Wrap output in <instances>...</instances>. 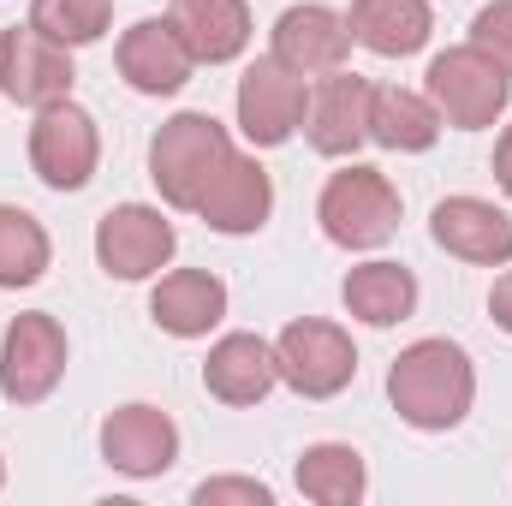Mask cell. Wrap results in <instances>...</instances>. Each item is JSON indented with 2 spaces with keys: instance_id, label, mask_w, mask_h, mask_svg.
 Instances as JSON below:
<instances>
[{
  "instance_id": "30",
  "label": "cell",
  "mask_w": 512,
  "mask_h": 506,
  "mask_svg": "<svg viewBox=\"0 0 512 506\" xmlns=\"http://www.w3.org/2000/svg\"><path fill=\"white\" fill-rule=\"evenodd\" d=\"M0 483H6V465H0Z\"/></svg>"
},
{
  "instance_id": "1",
  "label": "cell",
  "mask_w": 512,
  "mask_h": 506,
  "mask_svg": "<svg viewBox=\"0 0 512 506\" xmlns=\"http://www.w3.org/2000/svg\"><path fill=\"white\" fill-rule=\"evenodd\" d=\"M387 399L393 411L423 429V435H441V429H459L471 399H477V370L465 358V346L453 340H417L393 358L387 370Z\"/></svg>"
},
{
  "instance_id": "4",
  "label": "cell",
  "mask_w": 512,
  "mask_h": 506,
  "mask_svg": "<svg viewBox=\"0 0 512 506\" xmlns=\"http://www.w3.org/2000/svg\"><path fill=\"white\" fill-rule=\"evenodd\" d=\"M429 102L441 108V120L459 131H483L507 114L512 102V72L495 66L483 48H447L429 60Z\"/></svg>"
},
{
  "instance_id": "6",
  "label": "cell",
  "mask_w": 512,
  "mask_h": 506,
  "mask_svg": "<svg viewBox=\"0 0 512 506\" xmlns=\"http://www.w3.org/2000/svg\"><path fill=\"white\" fill-rule=\"evenodd\" d=\"M96 161H102V131L96 120L66 96V102H48L36 108V126H30V167L48 191H84L96 179Z\"/></svg>"
},
{
  "instance_id": "29",
  "label": "cell",
  "mask_w": 512,
  "mask_h": 506,
  "mask_svg": "<svg viewBox=\"0 0 512 506\" xmlns=\"http://www.w3.org/2000/svg\"><path fill=\"white\" fill-rule=\"evenodd\" d=\"M495 185L512 197V126L501 131V143H495Z\"/></svg>"
},
{
  "instance_id": "14",
  "label": "cell",
  "mask_w": 512,
  "mask_h": 506,
  "mask_svg": "<svg viewBox=\"0 0 512 506\" xmlns=\"http://www.w3.org/2000/svg\"><path fill=\"white\" fill-rule=\"evenodd\" d=\"M191 72H197V60L167 18H137L120 36V78L137 96H179L191 84Z\"/></svg>"
},
{
  "instance_id": "13",
  "label": "cell",
  "mask_w": 512,
  "mask_h": 506,
  "mask_svg": "<svg viewBox=\"0 0 512 506\" xmlns=\"http://www.w3.org/2000/svg\"><path fill=\"white\" fill-rule=\"evenodd\" d=\"M429 239L459 262L501 268V262H512V215L495 209L489 197H447L429 215Z\"/></svg>"
},
{
  "instance_id": "10",
  "label": "cell",
  "mask_w": 512,
  "mask_h": 506,
  "mask_svg": "<svg viewBox=\"0 0 512 506\" xmlns=\"http://www.w3.org/2000/svg\"><path fill=\"white\" fill-rule=\"evenodd\" d=\"M304 114H310V90H304L298 72H286L274 54L245 66V78H239V126H245L256 149H280L304 126Z\"/></svg>"
},
{
  "instance_id": "2",
  "label": "cell",
  "mask_w": 512,
  "mask_h": 506,
  "mask_svg": "<svg viewBox=\"0 0 512 506\" xmlns=\"http://www.w3.org/2000/svg\"><path fill=\"white\" fill-rule=\"evenodd\" d=\"M233 155L239 149H233V137H227L221 120H209V114H173L167 126L155 131V143H149V179H155V191L173 209H197L203 191L215 185V173Z\"/></svg>"
},
{
  "instance_id": "26",
  "label": "cell",
  "mask_w": 512,
  "mask_h": 506,
  "mask_svg": "<svg viewBox=\"0 0 512 506\" xmlns=\"http://www.w3.org/2000/svg\"><path fill=\"white\" fill-rule=\"evenodd\" d=\"M471 48H483L495 66L512 72V0H489V6L471 18Z\"/></svg>"
},
{
  "instance_id": "21",
  "label": "cell",
  "mask_w": 512,
  "mask_h": 506,
  "mask_svg": "<svg viewBox=\"0 0 512 506\" xmlns=\"http://www.w3.org/2000/svg\"><path fill=\"white\" fill-rule=\"evenodd\" d=\"M441 126L447 120H441V108L429 96L399 90V84H376L370 90V143L399 149V155H423V149H435Z\"/></svg>"
},
{
  "instance_id": "3",
  "label": "cell",
  "mask_w": 512,
  "mask_h": 506,
  "mask_svg": "<svg viewBox=\"0 0 512 506\" xmlns=\"http://www.w3.org/2000/svg\"><path fill=\"white\" fill-rule=\"evenodd\" d=\"M316 221L340 251H382L399 233V191L376 167H346L322 185Z\"/></svg>"
},
{
  "instance_id": "25",
  "label": "cell",
  "mask_w": 512,
  "mask_h": 506,
  "mask_svg": "<svg viewBox=\"0 0 512 506\" xmlns=\"http://www.w3.org/2000/svg\"><path fill=\"white\" fill-rule=\"evenodd\" d=\"M108 18H114V0H30V24L66 48H84V42H102L108 36Z\"/></svg>"
},
{
  "instance_id": "8",
  "label": "cell",
  "mask_w": 512,
  "mask_h": 506,
  "mask_svg": "<svg viewBox=\"0 0 512 506\" xmlns=\"http://www.w3.org/2000/svg\"><path fill=\"white\" fill-rule=\"evenodd\" d=\"M72 48L42 36L36 24H12L0 30V96L18 108H48L72 96Z\"/></svg>"
},
{
  "instance_id": "23",
  "label": "cell",
  "mask_w": 512,
  "mask_h": 506,
  "mask_svg": "<svg viewBox=\"0 0 512 506\" xmlns=\"http://www.w3.org/2000/svg\"><path fill=\"white\" fill-rule=\"evenodd\" d=\"M364 489H370V471H364V453L358 447H346V441L304 447V459H298V495L304 501L352 506V501H364Z\"/></svg>"
},
{
  "instance_id": "17",
  "label": "cell",
  "mask_w": 512,
  "mask_h": 506,
  "mask_svg": "<svg viewBox=\"0 0 512 506\" xmlns=\"http://www.w3.org/2000/svg\"><path fill=\"white\" fill-rule=\"evenodd\" d=\"M149 316H155V328L173 334V340H203V334L227 316V286H221L209 268H173V274L155 280Z\"/></svg>"
},
{
  "instance_id": "15",
  "label": "cell",
  "mask_w": 512,
  "mask_h": 506,
  "mask_svg": "<svg viewBox=\"0 0 512 506\" xmlns=\"http://www.w3.org/2000/svg\"><path fill=\"white\" fill-rule=\"evenodd\" d=\"M102 459L126 477H161L179 459V429L155 405H120L102 423Z\"/></svg>"
},
{
  "instance_id": "9",
  "label": "cell",
  "mask_w": 512,
  "mask_h": 506,
  "mask_svg": "<svg viewBox=\"0 0 512 506\" xmlns=\"http://www.w3.org/2000/svg\"><path fill=\"white\" fill-rule=\"evenodd\" d=\"M173 251H179V233L149 203H120L96 221V262L114 280H149L173 262Z\"/></svg>"
},
{
  "instance_id": "19",
  "label": "cell",
  "mask_w": 512,
  "mask_h": 506,
  "mask_svg": "<svg viewBox=\"0 0 512 506\" xmlns=\"http://www.w3.org/2000/svg\"><path fill=\"white\" fill-rule=\"evenodd\" d=\"M280 381L274 370V346L256 340V334H227L209 346V364H203V387L221 399V405H256L268 399V387Z\"/></svg>"
},
{
  "instance_id": "11",
  "label": "cell",
  "mask_w": 512,
  "mask_h": 506,
  "mask_svg": "<svg viewBox=\"0 0 512 506\" xmlns=\"http://www.w3.org/2000/svg\"><path fill=\"white\" fill-rule=\"evenodd\" d=\"M352 54V24L322 6V0H304V6H286L274 18V60L298 78H322V72H340Z\"/></svg>"
},
{
  "instance_id": "7",
  "label": "cell",
  "mask_w": 512,
  "mask_h": 506,
  "mask_svg": "<svg viewBox=\"0 0 512 506\" xmlns=\"http://www.w3.org/2000/svg\"><path fill=\"white\" fill-rule=\"evenodd\" d=\"M66 376V328L48 310H24L0 340V393L12 405H42Z\"/></svg>"
},
{
  "instance_id": "27",
  "label": "cell",
  "mask_w": 512,
  "mask_h": 506,
  "mask_svg": "<svg viewBox=\"0 0 512 506\" xmlns=\"http://www.w3.org/2000/svg\"><path fill=\"white\" fill-rule=\"evenodd\" d=\"M268 483H256V477H209V483H197V506H268Z\"/></svg>"
},
{
  "instance_id": "18",
  "label": "cell",
  "mask_w": 512,
  "mask_h": 506,
  "mask_svg": "<svg viewBox=\"0 0 512 506\" xmlns=\"http://www.w3.org/2000/svg\"><path fill=\"white\" fill-rule=\"evenodd\" d=\"M167 24L179 30V42L191 48L197 66H227L251 42V6L245 0H173Z\"/></svg>"
},
{
  "instance_id": "28",
  "label": "cell",
  "mask_w": 512,
  "mask_h": 506,
  "mask_svg": "<svg viewBox=\"0 0 512 506\" xmlns=\"http://www.w3.org/2000/svg\"><path fill=\"white\" fill-rule=\"evenodd\" d=\"M489 316H495V328H507L512 334V268L495 280V292H489Z\"/></svg>"
},
{
  "instance_id": "24",
  "label": "cell",
  "mask_w": 512,
  "mask_h": 506,
  "mask_svg": "<svg viewBox=\"0 0 512 506\" xmlns=\"http://www.w3.org/2000/svg\"><path fill=\"white\" fill-rule=\"evenodd\" d=\"M48 233L30 209H12L0 203V286L18 292V286H36L48 274Z\"/></svg>"
},
{
  "instance_id": "22",
  "label": "cell",
  "mask_w": 512,
  "mask_h": 506,
  "mask_svg": "<svg viewBox=\"0 0 512 506\" xmlns=\"http://www.w3.org/2000/svg\"><path fill=\"white\" fill-rule=\"evenodd\" d=\"M340 298H346V310H352L358 322L393 328V322H405V316L417 310V274L399 268V262H364V268L346 274Z\"/></svg>"
},
{
  "instance_id": "16",
  "label": "cell",
  "mask_w": 512,
  "mask_h": 506,
  "mask_svg": "<svg viewBox=\"0 0 512 506\" xmlns=\"http://www.w3.org/2000/svg\"><path fill=\"white\" fill-rule=\"evenodd\" d=\"M268 209H274V179L256 167V155H233V161L215 173V185L203 191V203H197V215H203L215 233H227V239L262 233V227H268Z\"/></svg>"
},
{
  "instance_id": "20",
  "label": "cell",
  "mask_w": 512,
  "mask_h": 506,
  "mask_svg": "<svg viewBox=\"0 0 512 506\" xmlns=\"http://www.w3.org/2000/svg\"><path fill=\"white\" fill-rule=\"evenodd\" d=\"M352 24V42H364L370 54L382 60H405L429 42L435 18H429V0H352L346 12Z\"/></svg>"
},
{
  "instance_id": "5",
  "label": "cell",
  "mask_w": 512,
  "mask_h": 506,
  "mask_svg": "<svg viewBox=\"0 0 512 506\" xmlns=\"http://www.w3.org/2000/svg\"><path fill=\"white\" fill-rule=\"evenodd\" d=\"M274 370L292 393L304 399H334L340 387H352L358 376V352H352V334L334 328V322H286L280 340H274Z\"/></svg>"
},
{
  "instance_id": "12",
  "label": "cell",
  "mask_w": 512,
  "mask_h": 506,
  "mask_svg": "<svg viewBox=\"0 0 512 506\" xmlns=\"http://www.w3.org/2000/svg\"><path fill=\"white\" fill-rule=\"evenodd\" d=\"M370 78L358 72H322L316 90H310V114H304V131H310V149L316 155H352L370 143Z\"/></svg>"
}]
</instances>
